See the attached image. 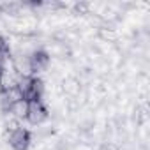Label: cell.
<instances>
[{"mask_svg": "<svg viewBox=\"0 0 150 150\" xmlns=\"http://www.w3.org/2000/svg\"><path fill=\"white\" fill-rule=\"evenodd\" d=\"M99 37H101L103 41L113 42V41H117V32H115V28H110V27H101V28H99Z\"/></svg>", "mask_w": 150, "mask_h": 150, "instance_id": "obj_9", "label": "cell"}, {"mask_svg": "<svg viewBox=\"0 0 150 150\" xmlns=\"http://www.w3.org/2000/svg\"><path fill=\"white\" fill-rule=\"evenodd\" d=\"M18 81H20V76L16 74V71L13 69L11 62L7 65V60H6L4 65H2V71H0V92H2V90L18 88Z\"/></svg>", "mask_w": 150, "mask_h": 150, "instance_id": "obj_5", "label": "cell"}, {"mask_svg": "<svg viewBox=\"0 0 150 150\" xmlns=\"http://www.w3.org/2000/svg\"><path fill=\"white\" fill-rule=\"evenodd\" d=\"M99 150H118V148H117L115 143H103V145L99 146Z\"/></svg>", "mask_w": 150, "mask_h": 150, "instance_id": "obj_10", "label": "cell"}, {"mask_svg": "<svg viewBox=\"0 0 150 150\" xmlns=\"http://www.w3.org/2000/svg\"><path fill=\"white\" fill-rule=\"evenodd\" d=\"M27 111H28V101H25V99H20V101H16L13 106H11V110H9V117L11 118H14V120H25L27 118Z\"/></svg>", "mask_w": 150, "mask_h": 150, "instance_id": "obj_6", "label": "cell"}, {"mask_svg": "<svg viewBox=\"0 0 150 150\" xmlns=\"http://www.w3.org/2000/svg\"><path fill=\"white\" fill-rule=\"evenodd\" d=\"M2 65H4V62H0V71H2Z\"/></svg>", "mask_w": 150, "mask_h": 150, "instance_id": "obj_11", "label": "cell"}, {"mask_svg": "<svg viewBox=\"0 0 150 150\" xmlns=\"http://www.w3.org/2000/svg\"><path fill=\"white\" fill-rule=\"evenodd\" d=\"M11 58V46L4 35H0V62H6Z\"/></svg>", "mask_w": 150, "mask_h": 150, "instance_id": "obj_8", "label": "cell"}, {"mask_svg": "<svg viewBox=\"0 0 150 150\" xmlns=\"http://www.w3.org/2000/svg\"><path fill=\"white\" fill-rule=\"evenodd\" d=\"M44 81L39 76H27V78H20L18 81V90L21 92L23 99L32 103V101H42L44 96Z\"/></svg>", "mask_w": 150, "mask_h": 150, "instance_id": "obj_1", "label": "cell"}, {"mask_svg": "<svg viewBox=\"0 0 150 150\" xmlns=\"http://www.w3.org/2000/svg\"><path fill=\"white\" fill-rule=\"evenodd\" d=\"M51 64V57L48 55V51L44 48H35L30 53V65H32V74L34 76H39L41 72L48 71Z\"/></svg>", "mask_w": 150, "mask_h": 150, "instance_id": "obj_4", "label": "cell"}, {"mask_svg": "<svg viewBox=\"0 0 150 150\" xmlns=\"http://www.w3.org/2000/svg\"><path fill=\"white\" fill-rule=\"evenodd\" d=\"M64 92L69 97H78L80 92H81V83L76 78H69V80L64 81Z\"/></svg>", "mask_w": 150, "mask_h": 150, "instance_id": "obj_7", "label": "cell"}, {"mask_svg": "<svg viewBox=\"0 0 150 150\" xmlns=\"http://www.w3.org/2000/svg\"><path fill=\"white\" fill-rule=\"evenodd\" d=\"M7 143L13 150H28L32 145V132L20 125L7 134Z\"/></svg>", "mask_w": 150, "mask_h": 150, "instance_id": "obj_2", "label": "cell"}, {"mask_svg": "<svg viewBox=\"0 0 150 150\" xmlns=\"http://www.w3.org/2000/svg\"><path fill=\"white\" fill-rule=\"evenodd\" d=\"M50 118V110L42 101H32L28 103V111H27V122L32 125H42Z\"/></svg>", "mask_w": 150, "mask_h": 150, "instance_id": "obj_3", "label": "cell"}]
</instances>
